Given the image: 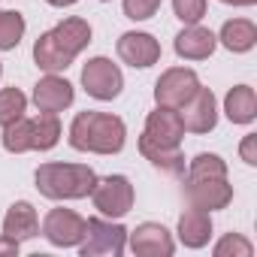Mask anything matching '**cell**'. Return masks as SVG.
<instances>
[{
	"mask_svg": "<svg viewBox=\"0 0 257 257\" xmlns=\"http://www.w3.org/2000/svg\"><path fill=\"white\" fill-rule=\"evenodd\" d=\"M182 140H185V124L179 118V109L158 106L146 118V131L140 137V152L152 167L164 170L167 176H185Z\"/></svg>",
	"mask_w": 257,
	"mask_h": 257,
	"instance_id": "cell-1",
	"label": "cell"
},
{
	"mask_svg": "<svg viewBox=\"0 0 257 257\" xmlns=\"http://www.w3.org/2000/svg\"><path fill=\"white\" fill-rule=\"evenodd\" d=\"M88 43H91V25L73 16L55 25L52 31L40 34V40L34 43V61L46 73H61L82 55Z\"/></svg>",
	"mask_w": 257,
	"mask_h": 257,
	"instance_id": "cell-2",
	"label": "cell"
},
{
	"mask_svg": "<svg viewBox=\"0 0 257 257\" xmlns=\"http://www.w3.org/2000/svg\"><path fill=\"white\" fill-rule=\"evenodd\" d=\"M127 140V127L109 112H79L70 124V146L91 155H118Z\"/></svg>",
	"mask_w": 257,
	"mask_h": 257,
	"instance_id": "cell-3",
	"label": "cell"
},
{
	"mask_svg": "<svg viewBox=\"0 0 257 257\" xmlns=\"http://www.w3.org/2000/svg\"><path fill=\"white\" fill-rule=\"evenodd\" d=\"M34 179L49 200H85L97 185V173L88 164H43Z\"/></svg>",
	"mask_w": 257,
	"mask_h": 257,
	"instance_id": "cell-4",
	"label": "cell"
},
{
	"mask_svg": "<svg viewBox=\"0 0 257 257\" xmlns=\"http://www.w3.org/2000/svg\"><path fill=\"white\" fill-rule=\"evenodd\" d=\"M127 245V230L121 224H115L112 218H88L85 221V239L79 242V254L82 257H100V254H112L118 257Z\"/></svg>",
	"mask_w": 257,
	"mask_h": 257,
	"instance_id": "cell-5",
	"label": "cell"
},
{
	"mask_svg": "<svg viewBox=\"0 0 257 257\" xmlns=\"http://www.w3.org/2000/svg\"><path fill=\"white\" fill-rule=\"evenodd\" d=\"M91 200H94V209L103 215V218H124L127 212L134 209V185L127 176H106V179H97L94 191H91Z\"/></svg>",
	"mask_w": 257,
	"mask_h": 257,
	"instance_id": "cell-6",
	"label": "cell"
},
{
	"mask_svg": "<svg viewBox=\"0 0 257 257\" xmlns=\"http://www.w3.org/2000/svg\"><path fill=\"white\" fill-rule=\"evenodd\" d=\"M185 197L203 212L227 209L233 200V185L227 176H185Z\"/></svg>",
	"mask_w": 257,
	"mask_h": 257,
	"instance_id": "cell-7",
	"label": "cell"
},
{
	"mask_svg": "<svg viewBox=\"0 0 257 257\" xmlns=\"http://www.w3.org/2000/svg\"><path fill=\"white\" fill-rule=\"evenodd\" d=\"M82 85L94 100H115L124 88V76L109 58H91L82 67Z\"/></svg>",
	"mask_w": 257,
	"mask_h": 257,
	"instance_id": "cell-8",
	"label": "cell"
},
{
	"mask_svg": "<svg viewBox=\"0 0 257 257\" xmlns=\"http://www.w3.org/2000/svg\"><path fill=\"white\" fill-rule=\"evenodd\" d=\"M200 88V76L188 67H173L167 70L158 82H155V100L158 106H170V109H182L191 94Z\"/></svg>",
	"mask_w": 257,
	"mask_h": 257,
	"instance_id": "cell-9",
	"label": "cell"
},
{
	"mask_svg": "<svg viewBox=\"0 0 257 257\" xmlns=\"http://www.w3.org/2000/svg\"><path fill=\"white\" fill-rule=\"evenodd\" d=\"M43 236L58 248H73L85 239V218L73 209H52L43 218Z\"/></svg>",
	"mask_w": 257,
	"mask_h": 257,
	"instance_id": "cell-10",
	"label": "cell"
},
{
	"mask_svg": "<svg viewBox=\"0 0 257 257\" xmlns=\"http://www.w3.org/2000/svg\"><path fill=\"white\" fill-rule=\"evenodd\" d=\"M179 118L185 124V131L191 134H209L215 131V124H218V103H215V94L209 88H197L191 94V100L179 109Z\"/></svg>",
	"mask_w": 257,
	"mask_h": 257,
	"instance_id": "cell-11",
	"label": "cell"
},
{
	"mask_svg": "<svg viewBox=\"0 0 257 257\" xmlns=\"http://www.w3.org/2000/svg\"><path fill=\"white\" fill-rule=\"evenodd\" d=\"M127 239H131L134 254H140V257H170V254L176 251L173 233H170L164 224H158V221L140 224L137 230L127 233Z\"/></svg>",
	"mask_w": 257,
	"mask_h": 257,
	"instance_id": "cell-12",
	"label": "cell"
},
{
	"mask_svg": "<svg viewBox=\"0 0 257 257\" xmlns=\"http://www.w3.org/2000/svg\"><path fill=\"white\" fill-rule=\"evenodd\" d=\"M118 58L124 64H131L134 70L137 67L146 70V67L161 61V43L152 34H146V31H127L118 40Z\"/></svg>",
	"mask_w": 257,
	"mask_h": 257,
	"instance_id": "cell-13",
	"label": "cell"
},
{
	"mask_svg": "<svg viewBox=\"0 0 257 257\" xmlns=\"http://www.w3.org/2000/svg\"><path fill=\"white\" fill-rule=\"evenodd\" d=\"M73 97H76L73 85H70L67 79L55 76V73L43 76V79L34 85V103H37L40 112H52V115H58V112H64V109L73 103Z\"/></svg>",
	"mask_w": 257,
	"mask_h": 257,
	"instance_id": "cell-14",
	"label": "cell"
},
{
	"mask_svg": "<svg viewBox=\"0 0 257 257\" xmlns=\"http://www.w3.org/2000/svg\"><path fill=\"white\" fill-rule=\"evenodd\" d=\"M215 46H218V37L203 25H188L173 43L176 55L185 61H206V58H212Z\"/></svg>",
	"mask_w": 257,
	"mask_h": 257,
	"instance_id": "cell-15",
	"label": "cell"
},
{
	"mask_svg": "<svg viewBox=\"0 0 257 257\" xmlns=\"http://www.w3.org/2000/svg\"><path fill=\"white\" fill-rule=\"evenodd\" d=\"M37 233H40V218H37V209H34L28 200L13 203V206H10V212H7V218H4V236L16 239V242L22 245V242L34 239Z\"/></svg>",
	"mask_w": 257,
	"mask_h": 257,
	"instance_id": "cell-16",
	"label": "cell"
},
{
	"mask_svg": "<svg viewBox=\"0 0 257 257\" xmlns=\"http://www.w3.org/2000/svg\"><path fill=\"white\" fill-rule=\"evenodd\" d=\"M176 233H179L185 248H203L212 239V215L197 209V206H191V209H185L179 215V230Z\"/></svg>",
	"mask_w": 257,
	"mask_h": 257,
	"instance_id": "cell-17",
	"label": "cell"
},
{
	"mask_svg": "<svg viewBox=\"0 0 257 257\" xmlns=\"http://www.w3.org/2000/svg\"><path fill=\"white\" fill-rule=\"evenodd\" d=\"M218 43H221L227 52H233V55L251 52L254 43H257V28H254V22H248V19H230V22H224L221 34H218Z\"/></svg>",
	"mask_w": 257,
	"mask_h": 257,
	"instance_id": "cell-18",
	"label": "cell"
},
{
	"mask_svg": "<svg viewBox=\"0 0 257 257\" xmlns=\"http://www.w3.org/2000/svg\"><path fill=\"white\" fill-rule=\"evenodd\" d=\"M224 112L233 124H251L257 118V97L251 85H236L224 97Z\"/></svg>",
	"mask_w": 257,
	"mask_h": 257,
	"instance_id": "cell-19",
	"label": "cell"
},
{
	"mask_svg": "<svg viewBox=\"0 0 257 257\" xmlns=\"http://www.w3.org/2000/svg\"><path fill=\"white\" fill-rule=\"evenodd\" d=\"M31 131H34V152H49L61 143V121L52 112H40L31 118Z\"/></svg>",
	"mask_w": 257,
	"mask_h": 257,
	"instance_id": "cell-20",
	"label": "cell"
},
{
	"mask_svg": "<svg viewBox=\"0 0 257 257\" xmlns=\"http://www.w3.org/2000/svg\"><path fill=\"white\" fill-rule=\"evenodd\" d=\"M25 16L16 13V10H4L0 13V52H10L22 43L25 37Z\"/></svg>",
	"mask_w": 257,
	"mask_h": 257,
	"instance_id": "cell-21",
	"label": "cell"
},
{
	"mask_svg": "<svg viewBox=\"0 0 257 257\" xmlns=\"http://www.w3.org/2000/svg\"><path fill=\"white\" fill-rule=\"evenodd\" d=\"M28 109V97L19 88H4L0 91V127H10L13 121H19Z\"/></svg>",
	"mask_w": 257,
	"mask_h": 257,
	"instance_id": "cell-22",
	"label": "cell"
},
{
	"mask_svg": "<svg viewBox=\"0 0 257 257\" xmlns=\"http://www.w3.org/2000/svg\"><path fill=\"white\" fill-rule=\"evenodd\" d=\"M188 176H227V164L218 155H197L188 161Z\"/></svg>",
	"mask_w": 257,
	"mask_h": 257,
	"instance_id": "cell-23",
	"label": "cell"
},
{
	"mask_svg": "<svg viewBox=\"0 0 257 257\" xmlns=\"http://www.w3.org/2000/svg\"><path fill=\"white\" fill-rule=\"evenodd\" d=\"M251 254H254V245L239 233H227L215 245V257H251Z\"/></svg>",
	"mask_w": 257,
	"mask_h": 257,
	"instance_id": "cell-24",
	"label": "cell"
},
{
	"mask_svg": "<svg viewBox=\"0 0 257 257\" xmlns=\"http://www.w3.org/2000/svg\"><path fill=\"white\" fill-rule=\"evenodd\" d=\"M161 10V0H124V16L131 22H149Z\"/></svg>",
	"mask_w": 257,
	"mask_h": 257,
	"instance_id": "cell-25",
	"label": "cell"
},
{
	"mask_svg": "<svg viewBox=\"0 0 257 257\" xmlns=\"http://www.w3.org/2000/svg\"><path fill=\"white\" fill-rule=\"evenodd\" d=\"M173 10L185 25H197L206 16V0H173Z\"/></svg>",
	"mask_w": 257,
	"mask_h": 257,
	"instance_id": "cell-26",
	"label": "cell"
},
{
	"mask_svg": "<svg viewBox=\"0 0 257 257\" xmlns=\"http://www.w3.org/2000/svg\"><path fill=\"white\" fill-rule=\"evenodd\" d=\"M239 155H242V161H245L248 167H254V164H257V137H254V134H248V137L242 140Z\"/></svg>",
	"mask_w": 257,
	"mask_h": 257,
	"instance_id": "cell-27",
	"label": "cell"
},
{
	"mask_svg": "<svg viewBox=\"0 0 257 257\" xmlns=\"http://www.w3.org/2000/svg\"><path fill=\"white\" fill-rule=\"evenodd\" d=\"M13 254H19V242L0 233V257H13Z\"/></svg>",
	"mask_w": 257,
	"mask_h": 257,
	"instance_id": "cell-28",
	"label": "cell"
},
{
	"mask_svg": "<svg viewBox=\"0 0 257 257\" xmlns=\"http://www.w3.org/2000/svg\"><path fill=\"white\" fill-rule=\"evenodd\" d=\"M221 4H230V7H254L257 0H221Z\"/></svg>",
	"mask_w": 257,
	"mask_h": 257,
	"instance_id": "cell-29",
	"label": "cell"
},
{
	"mask_svg": "<svg viewBox=\"0 0 257 257\" xmlns=\"http://www.w3.org/2000/svg\"><path fill=\"white\" fill-rule=\"evenodd\" d=\"M46 4H52V7H73V4H79V0H46Z\"/></svg>",
	"mask_w": 257,
	"mask_h": 257,
	"instance_id": "cell-30",
	"label": "cell"
},
{
	"mask_svg": "<svg viewBox=\"0 0 257 257\" xmlns=\"http://www.w3.org/2000/svg\"><path fill=\"white\" fill-rule=\"evenodd\" d=\"M0 76H4V64H0Z\"/></svg>",
	"mask_w": 257,
	"mask_h": 257,
	"instance_id": "cell-31",
	"label": "cell"
}]
</instances>
